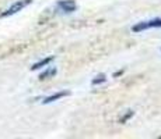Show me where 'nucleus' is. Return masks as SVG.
I'll return each mask as SVG.
<instances>
[{"label":"nucleus","mask_w":161,"mask_h":139,"mask_svg":"<svg viewBox=\"0 0 161 139\" xmlns=\"http://www.w3.org/2000/svg\"><path fill=\"white\" fill-rule=\"evenodd\" d=\"M31 3H32V0H18V2L13 3L4 13L0 14V17L4 18V17H10V15H13V14H17L18 11H21L23 8H25L28 4H31Z\"/></svg>","instance_id":"f257e3e1"},{"label":"nucleus","mask_w":161,"mask_h":139,"mask_svg":"<svg viewBox=\"0 0 161 139\" xmlns=\"http://www.w3.org/2000/svg\"><path fill=\"white\" fill-rule=\"evenodd\" d=\"M150 28H161V18H154V20H150V21L139 22L132 28V31L133 32H142V31L150 29Z\"/></svg>","instance_id":"f03ea898"},{"label":"nucleus","mask_w":161,"mask_h":139,"mask_svg":"<svg viewBox=\"0 0 161 139\" xmlns=\"http://www.w3.org/2000/svg\"><path fill=\"white\" fill-rule=\"evenodd\" d=\"M58 8L60 11H63V13L70 14L73 11H76L77 4L74 0H60V2H58Z\"/></svg>","instance_id":"7ed1b4c3"},{"label":"nucleus","mask_w":161,"mask_h":139,"mask_svg":"<svg viewBox=\"0 0 161 139\" xmlns=\"http://www.w3.org/2000/svg\"><path fill=\"white\" fill-rule=\"evenodd\" d=\"M69 95H70V92H69V91H64V92H58V93L51 95V96L45 97V100L42 102V103H44V104L52 103V102H56V100H59V99H63L64 96H69Z\"/></svg>","instance_id":"20e7f679"},{"label":"nucleus","mask_w":161,"mask_h":139,"mask_svg":"<svg viewBox=\"0 0 161 139\" xmlns=\"http://www.w3.org/2000/svg\"><path fill=\"white\" fill-rule=\"evenodd\" d=\"M53 56H51V57H48V58H44V60H41V61H38V63H35L32 67H31V70L32 71H35V70H39V68H42V67H45V66H48L51 61H53Z\"/></svg>","instance_id":"39448f33"},{"label":"nucleus","mask_w":161,"mask_h":139,"mask_svg":"<svg viewBox=\"0 0 161 139\" xmlns=\"http://www.w3.org/2000/svg\"><path fill=\"white\" fill-rule=\"evenodd\" d=\"M53 75H56V68H52L51 67V68H48L46 71H44L41 75H39V79L44 81V79H46V78H52Z\"/></svg>","instance_id":"423d86ee"},{"label":"nucleus","mask_w":161,"mask_h":139,"mask_svg":"<svg viewBox=\"0 0 161 139\" xmlns=\"http://www.w3.org/2000/svg\"><path fill=\"white\" fill-rule=\"evenodd\" d=\"M105 81H107V77H105L104 74H101V75L95 77V78L92 79V85H100V83H104Z\"/></svg>","instance_id":"0eeeda50"}]
</instances>
